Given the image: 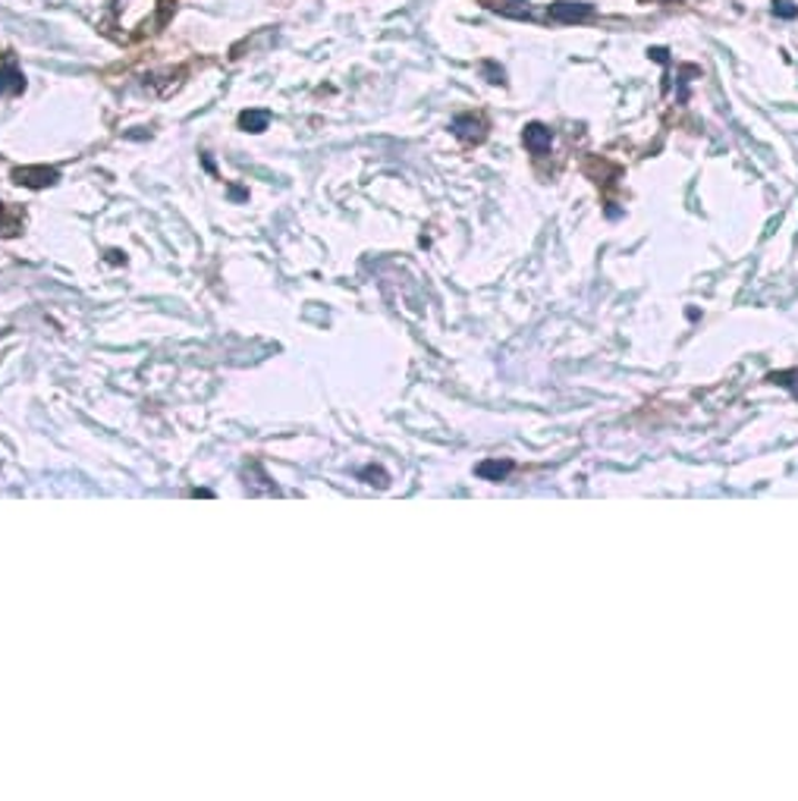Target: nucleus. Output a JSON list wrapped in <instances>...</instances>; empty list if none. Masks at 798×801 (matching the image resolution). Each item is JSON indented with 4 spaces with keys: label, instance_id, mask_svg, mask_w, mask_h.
I'll list each match as a JSON object with an SVG mask.
<instances>
[{
    "label": "nucleus",
    "instance_id": "nucleus-1",
    "mask_svg": "<svg viewBox=\"0 0 798 801\" xmlns=\"http://www.w3.org/2000/svg\"><path fill=\"white\" fill-rule=\"evenodd\" d=\"M10 179L17 186H26V189H48V186H57L60 183V170L57 167H45V164H36V167H17Z\"/></svg>",
    "mask_w": 798,
    "mask_h": 801
},
{
    "label": "nucleus",
    "instance_id": "nucleus-2",
    "mask_svg": "<svg viewBox=\"0 0 798 801\" xmlns=\"http://www.w3.org/2000/svg\"><path fill=\"white\" fill-rule=\"evenodd\" d=\"M551 19L554 22H566V26H575V22H585V19L594 17V7L591 3H573V0H559L554 3L551 10Z\"/></svg>",
    "mask_w": 798,
    "mask_h": 801
},
{
    "label": "nucleus",
    "instance_id": "nucleus-3",
    "mask_svg": "<svg viewBox=\"0 0 798 801\" xmlns=\"http://www.w3.org/2000/svg\"><path fill=\"white\" fill-rule=\"evenodd\" d=\"M26 91V76L13 64V57H3V67H0V95H22Z\"/></svg>",
    "mask_w": 798,
    "mask_h": 801
},
{
    "label": "nucleus",
    "instance_id": "nucleus-4",
    "mask_svg": "<svg viewBox=\"0 0 798 801\" xmlns=\"http://www.w3.org/2000/svg\"><path fill=\"white\" fill-rule=\"evenodd\" d=\"M522 141H525V148L532 152V155H547L551 152V129L547 126H541V123H532V126H525V133H522Z\"/></svg>",
    "mask_w": 798,
    "mask_h": 801
},
{
    "label": "nucleus",
    "instance_id": "nucleus-5",
    "mask_svg": "<svg viewBox=\"0 0 798 801\" xmlns=\"http://www.w3.org/2000/svg\"><path fill=\"white\" fill-rule=\"evenodd\" d=\"M452 133L459 136L463 141H481L485 139V120L475 117V114H466V117H456L452 120Z\"/></svg>",
    "mask_w": 798,
    "mask_h": 801
},
{
    "label": "nucleus",
    "instance_id": "nucleus-6",
    "mask_svg": "<svg viewBox=\"0 0 798 801\" xmlns=\"http://www.w3.org/2000/svg\"><path fill=\"white\" fill-rule=\"evenodd\" d=\"M271 126V114L267 110H243L240 114V129L243 133H264Z\"/></svg>",
    "mask_w": 798,
    "mask_h": 801
},
{
    "label": "nucleus",
    "instance_id": "nucleus-7",
    "mask_svg": "<svg viewBox=\"0 0 798 801\" xmlns=\"http://www.w3.org/2000/svg\"><path fill=\"white\" fill-rule=\"evenodd\" d=\"M509 469H513L509 462H481V466H478V475H481V478H494V481H500V478H504Z\"/></svg>",
    "mask_w": 798,
    "mask_h": 801
},
{
    "label": "nucleus",
    "instance_id": "nucleus-8",
    "mask_svg": "<svg viewBox=\"0 0 798 801\" xmlns=\"http://www.w3.org/2000/svg\"><path fill=\"white\" fill-rule=\"evenodd\" d=\"M17 229H19V224H17V221H13V217H10V214H7V205L0 202V233H7V236H13Z\"/></svg>",
    "mask_w": 798,
    "mask_h": 801
},
{
    "label": "nucleus",
    "instance_id": "nucleus-9",
    "mask_svg": "<svg viewBox=\"0 0 798 801\" xmlns=\"http://www.w3.org/2000/svg\"><path fill=\"white\" fill-rule=\"evenodd\" d=\"M362 478L368 481V485H378V488H387V475H383V469H364L362 471Z\"/></svg>",
    "mask_w": 798,
    "mask_h": 801
},
{
    "label": "nucleus",
    "instance_id": "nucleus-10",
    "mask_svg": "<svg viewBox=\"0 0 798 801\" xmlns=\"http://www.w3.org/2000/svg\"><path fill=\"white\" fill-rule=\"evenodd\" d=\"M773 10L780 17H796V7H789V0H773Z\"/></svg>",
    "mask_w": 798,
    "mask_h": 801
},
{
    "label": "nucleus",
    "instance_id": "nucleus-11",
    "mask_svg": "<svg viewBox=\"0 0 798 801\" xmlns=\"http://www.w3.org/2000/svg\"><path fill=\"white\" fill-rule=\"evenodd\" d=\"M516 3H522V0H516Z\"/></svg>",
    "mask_w": 798,
    "mask_h": 801
},
{
    "label": "nucleus",
    "instance_id": "nucleus-12",
    "mask_svg": "<svg viewBox=\"0 0 798 801\" xmlns=\"http://www.w3.org/2000/svg\"><path fill=\"white\" fill-rule=\"evenodd\" d=\"M0 333H3V331H0Z\"/></svg>",
    "mask_w": 798,
    "mask_h": 801
}]
</instances>
